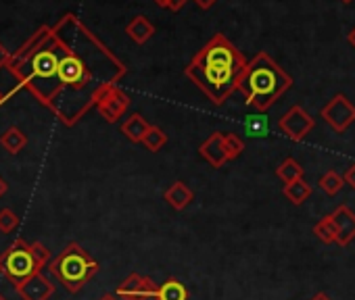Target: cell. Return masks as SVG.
Returning a JSON list of instances; mask_svg holds the SVG:
<instances>
[{
    "label": "cell",
    "instance_id": "6da1fadb",
    "mask_svg": "<svg viewBox=\"0 0 355 300\" xmlns=\"http://www.w3.org/2000/svg\"><path fill=\"white\" fill-rule=\"evenodd\" d=\"M17 82L63 125L73 127L98 98L117 86L128 67L78 15L42 26L7 65Z\"/></svg>",
    "mask_w": 355,
    "mask_h": 300
},
{
    "label": "cell",
    "instance_id": "7a4b0ae2",
    "mask_svg": "<svg viewBox=\"0 0 355 300\" xmlns=\"http://www.w3.org/2000/svg\"><path fill=\"white\" fill-rule=\"evenodd\" d=\"M243 53L224 36L216 34L187 65V77L214 102L224 104L241 86L247 69Z\"/></svg>",
    "mask_w": 355,
    "mask_h": 300
},
{
    "label": "cell",
    "instance_id": "3957f363",
    "mask_svg": "<svg viewBox=\"0 0 355 300\" xmlns=\"http://www.w3.org/2000/svg\"><path fill=\"white\" fill-rule=\"evenodd\" d=\"M291 86H293V77L268 53H259L247 63L239 90L245 94V102L249 106L263 113Z\"/></svg>",
    "mask_w": 355,
    "mask_h": 300
},
{
    "label": "cell",
    "instance_id": "277c9868",
    "mask_svg": "<svg viewBox=\"0 0 355 300\" xmlns=\"http://www.w3.org/2000/svg\"><path fill=\"white\" fill-rule=\"evenodd\" d=\"M51 263V250L42 242H28L26 238L13 240L0 252V273L15 288L28 277L40 273Z\"/></svg>",
    "mask_w": 355,
    "mask_h": 300
},
{
    "label": "cell",
    "instance_id": "5b68a950",
    "mask_svg": "<svg viewBox=\"0 0 355 300\" xmlns=\"http://www.w3.org/2000/svg\"><path fill=\"white\" fill-rule=\"evenodd\" d=\"M46 269L69 294H78L98 273V263L78 242H69L59 256L46 265Z\"/></svg>",
    "mask_w": 355,
    "mask_h": 300
},
{
    "label": "cell",
    "instance_id": "8992f818",
    "mask_svg": "<svg viewBox=\"0 0 355 300\" xmlns=\"http://www.w3.org/2000/svg\"><path fill=\"white\" fill-rule=\"evenodd\" d=\"M278 127H280V131H282L286 138H291V140H295V142H301V140L307 138V133H311V129L315 127V121H313V117H311L303 106L295 104V106H291V109L280 117Z\"/></svg>",
    "mask_w": 355,
    "mask_h": 300
},
{
    "label": "cell",
    "instance_id": "52a82bcc",
    "mask_svg": "<svg viewBox=\"0 0 355 300\" xmlns=\"http://www.w3.org/2000/svg\"><path fill=\"white\" fill-rule=\"evenodd\" d=\"M322 119L334 129V131H345L353 121H355V106L345 94H336L328 104L322 109Z\"/></svg>",
    "mask_w": 355,
    "mask_h": 300
},
{
    "label": "cell",
    "instance_id": "ba28073f",
    "mask_svg": "<svg viewBox=\"0 0 355 300\" xmlns=\"http://www.w3.org/2000/svg\"><path fill=\"white\" fill-rule=\"evenodd\" d=\"M130 102L132 100H130L128 92H123L119 86H113L98 98L96 111L107 123H115V121H119V117L125 115V111L130 109Z\"/></svg>",
    "mask_w": 355,
    "mask_h": 300
},
{
    "label": "cell",
    "instance_id": "9c48e42d",
    "mask_svg": "<svg viewBox=\"0 0 355 300\" xmlns=\"http://www.w3.org/2000/svg\"><path fill=\"white\" fill-rule=\"evenodd\" d=\"M332 225H334V234H336V244L338 246H347L355 240V213L347 207L340 205L330 213Z\"/></svg>",
    "mask_w": 355,
    "mask_h": 300
},
{
    "label": "cell",
    "instance_id": "30bf717a",
    "mask_svg": "<svg viewBox=\"0 0 355 300\" xmlns=\"http://www.w3.org/2000/svg\"><path fill=\"white\" fill-rule=\"evenodd\" d=\"M15 290L21 300H49L55 294V283L40 271L28 277L24 283H19Z\"/></svg>",
    "mask_w": 355,
    "mask_h": 300
},
{
    "label": "cell",
    "instance_id": "8fae6325",
    "mask_svg": "<svg viewBox=\"0 0 355 300\" xmlns=\"http://www.w3.org/2000/svg\"><path fill=\"white\" fill-rule=\"evenodd\" d=\"M199 155L214 167L220 169L228 163L226 150H224V133L222 131H214L201 146H199Z\"/></svg>",
    "mask_w": 355,
    "mask_h": 300
},
{
    "label": "cell",
    "instance_id": "7c38bea8",
    "mask_svg": "<svg viewBox=\"0 0 355 300\" xmlns=\"http://www.w3.org/2000/svg\"><path fill=\"white\" fill-rule=\"evenodd\" d=\"M163 198H165V203H167L171 209H175V211H184V209L195 200V192H193L184 182H173V184L165 190Z\"/></svg>",
    "mask_w": 355,
    "mask_h": 300
},
{
    "label": "cell",
    "instance_id": "4fadbf2b",
    "mask_svg": "<svg viewBox=\"0 0 355 300\" xmlns=\"http://www.w3.org/2000/svg\"><path fill=\"white\" fill-rule=\"evenodd\" d=\"M0 146H3L9 155H19L28 146V135L17 125H11L3 131V135H0Z\"/></svg>",
    "mask_w": 355,
    "mask_h": 300
},
{
    "label": "cell",
    "instance_id": "5bb4252c",
    "mask_svg": "<svg viewBox=\"0 0 355 300\" xmlns=\"http://www.w3.org/2000/svg\"><path fill=\"white\" fill-rule=\"evenodd\" d=\"M125 34H128L136 44H146V42L153 38V34H155V26H153L144 15H136V17L128 24Z\"/></svg>",
    "mask_w": 355,
    "mask_h": 300
},
{
    "label": "cell",
    "instance_id": "9a60e30c",
    "mask_svg": "<svg viewBox=\"0 0 355 300\" xmlns=\"http://www.w3.org/2000/svg\"><path fill=\"white\" fill-rule=\"evenodd\" d=\"M148 127H150V123H148L140 113H134V115H130V117L123 121V125H121V133H123L130 142L140 144Z\"/></svg>",
    "mask_w": 355,
    "mask_h": 300
},
{
    "label": "cell",
    "instance_id": "2e32d148",
    "mask_svg": "<svg viewBox=\"0 0 355 300\" xmlns=\"http://www.w3.org/2000/svg\"><path fill=\"white\" fill-rule=\"evenodd\" d=\"M157 298L159 300H189V290L180 279L169 277L161 285H157Z\"/></svg>",
    "mask_w": 355,
    "mask_h": 300
},
{
    "label": "cell",
    "instance_id": "e0dca14e",
    "mask_svg": "<svg viewBox=\"0 0 355 300\" xmlns=\"http://www.w3.org/2000/svg\"><path fill=\"white\" fill-rule=\"evenodd\" d=\"M284 196L293 203V205H303L309 196H311V186L301 178L297 182H291V184H284Z\"/></svg>",
    "mask_w": 355,
    "mask_h": 300
},
{
    "label": "cell",
    "instance_id": "ac0fdd59",
    "mask_svg": "<svg viewBox=\"0 0 355 300\" xmlns=\"http://www.w3.org/2000/svg\"><path fill=\"white\" fill-rule=\"evenodd\" d=\"M276 176L284 182V184H291V182H297L303 178V167L295 161V159H284L278 167H276Z\"/></svg>",
    "mask_w": 355,
    "mask_h": 300
},
{
    "label": "cell",
    "instance_id": "d6986e66",
    "mask_svg": "<svg viewBox=\"0 0 355 300\" xmlns=\"http://www.w3.org/2000/svg\"><path fill=\"white\" fill-rule=\"evenodd\" d=\"M140 281H142V275L138 273H130L115 290V296L121 298V300H136V294L140 290Z\"/></svg>",
    "mask_w": 355,
    "mask_h": 300
},
{
    "label": "cell",
    "instance_id": "ffe728a7",
    "mask_svg": "<svg viewBox=\"0 0 355 300\" xmlns=\"http://www.w3.org/2000/svg\"><path fill=\"white\" fill-rule=\"evenodd\" d=\"M165 142H167L165 131H163L161 127H157V125H150V127L146 129V133H144V138H142L140 144H144L146 150H150V153H159V150L165 146Z\"/></svg>",
    "mask_w": 355,
    "mask_h": 300
},
{
    "label": "cell",
    "instance_id": "44dd1931",
    "mask_svg": "<svg viewBox=\"0 0 355 300\" xmlns=\"http://www.w3.org/2000/svg\"><path fill=\"white\" fill-rule=\"evenodd\" d=\"M245 129H247V133L251 138H266L268 131H270L268 117H263V115H251V117H247Z\"/></svg>",
    "mask_w": 355,
    "mask_h": 300
},
{
    "label": "cell",
    "instance_id": "7402d4cb",
    "mask_svg": "<svg viewBox=\"0 0 355 300\" xmlns=\"http://www.w3.org/2000/svg\"><path fill=\"white\" fill-rule=\"evenodd\" d=\"M313 234L324 242V244H334L336 242V234H334V225L330 215L322 217L315 225H313Z\"/></svg>",
    "mask_w": 355,
    "mask_h": 300
},
{
    "label": "cell",
    "instance_id": "603a6c76",
    "mask_svg": "<svg viewBox=\"0 0 355 300\" xmlns=\"http://www.w3.org/2000/svg\"><path fill=\"white\" fill-rule=\"evenodd\" d=\"M224 150H226L228 161H234V159H239L243 155L245 142L236 133H224Z\"/></svg>",
    "mask_w": 355,
    "mask_h": 300
},
{
    "label": "cell",
    "instance_id": "cb8c5ba5",
    "mask_svg": "<svg viewBox=\"0 0 355 300\" xmlns=\"http://www.w3.org/2000/svg\"><path fill=\"white\" fill-rule=\"evenodd\" d=\"M343 178L336 174V171H328V174H324L322 178H320V188H322V192L324 194H328V196H334V194H338V190L343 188Z\"/></svg>",
    "mask_w": 355,
    "mask_h": 300
},
{
    "label": "cell",
    "instance_id": "d4e9b609",
    "mask_svg": "<svg viewBox=\"0 0 355 300\" xmlns=\"http://www.w3.org/2000/svg\"><path fill=\"white\" fill-rule=\"evenodd\" d=\"M17 225H19V217L15 215L13 209H0V232L11 234L17 229Z\"/></svg>",
    "mask_w": 355,
    "mask_h": 300
},
{
    "label": "cell",
    "instance_id": "484cf974",
    "mask_svg": "<svg viewBox=\"0 0 355 300\" xmlns=\"http://www.w3.org/2000/svg\"><path fill=\"white\" fill-rule=\"evenodd\" d=\"M136 300H159L157 298V283L150 277H142L140 290L136 294Z\"/></svg>",
    "mask_w": 355,
    "mask_h": 300
},
{
    "label": "cell",
    "instance_id": "4316f807",
    "mask_svg": "<svg viewBox=\"0 0 355 300\" xmlns=\"http://www.w3.org/2000/svg\"><path fill=\"white\" fill-rule=\"evenodd\" d=\"M9 61H11V53L3 46V42H0V69L7 67V65H9Z\"/></svg>",
    "mask_w": 355,
    "mask_h": 300
},
{
    "label": "cell",
    "instance_id": "83f0119b",
    "mask_svg": "<svg viewBox=\"0 0 355 300\" xmlns=\"http://www.w3.org/2000/svg\"><path fill=\"white\" fill-rule=\"evenodd\" d=\"M187 5V0H167V5H165V9H169V11H180L182 7Z\"/></svg>",
    "mask_w": 355,
    "mask_h": 300
},
{
    "label": "cell",
    "instance_id": "f1b7e54d",
    "mask_svg": "<svg viewBox=\"0 0 355 300\" xmlns=\"http://www.w3.org/2000/svg\"><path fill=\"white\" fill-rule=\"evenodd\" d=\"M343 182H347V184L355 190V165H351V167L347 169V174H345V178H343Z\"/></svg>",
    "mask_w": 355,
    "mask_h": 300
},
{
    "label": "cell",
    "instance_id": "f546056e",
    "mask_svg": "<svg viewBox=\"0 0 355 300\" xmlns=\"http://www.w3.org/2000/svg\"><path fill=\"white\" fill-rule=\"evenodd\" d=\"M195 3H197V7H201V9H211L216 3H218V0H195Z\"/></svg>",
    "mask_w": 355,
    "mask_h": 300
},
{
    "label": "cell",
    "instance_id": "4dcf8cb0",
    "mask_svg": "<svg viewBox=\"0 0 355 300\" xmlns=\"http://www.w3.org/2000/svg\"><path fill=\"white\" fill-rule=\"evenodd\" d=\"M13 94H15V90H9V92H0V106H3V104H5V102L11 98V96H13Z\"/></svg>",
    "mask_w": 355,
    "mask_h": 300
},
{
    "label": "cell",
    "instance_id": "1f68e13d",
    "mask_svg": "<svg viewBox=\"0 0 355 300\" xmlns=\"http://www.w3.org/2000/svg\"><path fill=\"white\" fill-rule=\"evenodd\" d=\"M7 190H9V184H7L3 178H0V198H3V196L7 194Z\"/></svg>",
    "mask_w": 355,
    "mask_h": 300
},
{
    "label": "cell",
    "instance_id": "d6a6232c",
    "mask_svg": "<svg viewBox=\"0 0 355 300\" xmlns=\"http://www.w3.org/2000/svg\"><path fill=\"white\" fill-rule=\"evenodd\" d=\"M311 300H332L328 294H324V292H318L315 296H311Z\"/></svg>",
    "mask_w": 355,
    "mask_h": 300
},
{
    "label": "cell",
    "instance_id": "836d02e7",
    "mask_svg": "<svg viewBox=\"0 0 355 300\" xmlns=\"http://www.w3.org/2000/svg\"><path fill=\"white\" fill-rule=\"evenodd\" d=\"M98 300H119V298H117L115 294H103V296H101Z\"/></svg>",
    "mask_w": 355,
    "mask_h": 300
},
{
    "label": "cell",
    "instance_id": "e575fe53",
    "mask_svg": "<svg viewBox=\"0 0 355 300\" xmlns=\"http://www.w3.org/2000/svg\"><path fill=\"white\" fill-rule=\"evenodd\" d=\"M349 42L353 44V48H355V28L351 30V34H349Z\"/></svg>",
    "mask_w": 355,
    "mask_h": 300
},
{
    "label": "cell",
    "instance_id": "d590c367",
    "mask_svg": "<svg viewBox=\"0 0 355 300\" xmlns=\"http://www.w3.org/2000/svg\"><path fill=\"white\" fill-rule=\"evenodd\" d=\"M155 5H159V7H165V5H167V0H155Z\"/></svg>",
    "mask_w": 355,
    "mask_h": 300
},
{
    "label": "cell",
    "instance_id": "8d00e7d4",
    "mask_svg": "<svg viewBox=\"0 0 355 300\" xmlns=\"http://www.w3.org/2000/svg\"><path fill=\"white\" fill-rule=\"evenodd\" d=\"M0 300H7V298H5V296H3V294H0Z\"/></svg>",
    "mask_w": 355,
    "mask_h": 300
},
{
    "label": "cell",
    "instance_id": "74e56055",
    "mask_svg": "<svg viewBox=\"0 0 355 300\" xmlns=\"http://www.w3.org/2000/svg\"><path fill=\"white\" fill-rule=\"evenodd\" d=\"M343 3H351V0H343Z\"/></svg>",
    "mask_w": 355,
    "mask_h": 300
}]
</instances>
